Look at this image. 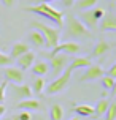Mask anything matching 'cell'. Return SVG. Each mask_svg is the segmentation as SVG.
I'll list each match as a JSON object with an SVG mask.
<instances>
[{"label":"cell","mask_w":116,"mask_h":120,"mask_svg":"<svg viewBox=\"0 0 116 120\" xmlns=\"http://www.w3.org/2000/svg\"><path fill=\"white\" fill-rule=\"evenodd\" d=\"M73 111L81 117H94V106L91 104H76Z\"/></svg>","instance_id":"obj_18"},{"label":"cell","mask_w":116,"mask_h":120,"mask_svg":"<svg viewBox=\"0 0 116 120\" xmlns=\"http://www.w3.org/2000/svg\"><path fill=\"white\" fill-rule=\"evenodd\" d=\"M2 120H19V119H18V115H10V117H5Z\"/></svg>","instance_id":"obj_32"},{"label":"cell","mask_w":116,"mask_h":120,"mask_svg":"<svg viewBox=\"0 0 116 120\" xmlns=\"http://www.w3.org/2000/svg\"><path fill=\"white\" fill-rule=\"evenodd\" d=\"M100 84H102V87H104L105 90H113L115 89V84H116V81L115 78H110V76H102L100 78Z\"/></svg>","instance_id":"obj_23"},{"label":"cell","mask_w":116,"mask_h":120,"mask_svg":"<svg viewBox=\"0 0 116 120\" xmlns=\"http://www.w3.org/2000/svg\"><path fill=\"white\" fill-rule=\"evenodd\" d=\"M29 40L33 46H37V48H45V40H43L41 33L38 32V30H30V33H29Z\"/></svg>","instance_id":"obj_20"},{"label":"cell","mask_w":116,"mask_h":120,"mask_svg":"<svg viewBox=\"0 0 116 120\" xmlns=\"http://www.w3.org/2000/svg\"><path fill=\"white\" fill-rule=\"evenodd\" d=\"M61 2H62V5H64V6H73L76 0H61Z\"/></svg>","instance_id":"obj_31"},{"label":"cell","mask_w":116,"mask_h":120,"mask_svg":"<svg viewBox=\"0 0 116 120\" xmlns=\"http://www.w3.org/2000/svg\"><path fill=\"white\" fill-rule=\"evenodd\" d=\"M46 89V81L43 78H35L33 79V82H32V87H30V90H32V93H35V95H40L43 90Z\"/></svg>","instance_id":"obj_21"},{"label":"cell","mask_w":116,"mask_h":120,"mask_svg":"<svg viewBox=\"0 0 116 120\" xmlns=\"http://www.w3.org/2000/svg\"><path fill=\"white\" fill-rule=\"evenodd\" d=\"M92 65V60L91 57H87V55H79V57H75L72 60V63L67 66L68 70H76V68H89Z\"/></svg>","instance_id":"obj_12"},{"label":"cell","mask_w":116,"mask_h":120,"mask_svg":"<svg viewBox=\"0 0 116 120\" xmlns=\"http://www.w3.org/2000/svg\"><path fill=\"white\" fill-rule=\"evenodd\" d=\"M102 76H105V71L102 70V66L91 65L89 68H86L84 74L81 76V81L83 82H86V81H95V79H100Z\"/></svg>","instance_id":"obj_9"},{"label":"cell","mask_w":116,"mask_h":120,"mask_svg":"<svg viewBox=\"0 0 116 120\" xmlns=\"http://www.w3.org/2000/svg\"><path fill=\"white\" fill-rule=\"evenodd\" d=\"M16 115H18L19 120H32L30 112H27V111H19V114H16Z\"/></svg>","instance_id":"obj_28"},{"label":"cell","mask_w":116,"mask_h":120,"mask_svg":"<svg viewBox=\"0 0 116 120\" xmlns=\"http://www.w3.org/2000/svg\"><path fill=\"white\" fill-rule=\"evenodd\" d=\"M107 76H110V78H116V65H111V68L108 70V74Z\"/></svg>","instance_id":"obj_30"},{"label":"cell","mask_w":116,"mask_h":120,"mask_svg":"<svg viewBox=\"0 0 116 120\" xmlns=\"http://www.w3.org/2000/svg\"><path fill=\"white\" fill-rule=\"evenodd\" d=\"M105 120H116V103L110 101V106L105 112Z\"/></svg>","instance_id":"obj_25"},{"label":"cell","mask_w":116,"mask_h":120,"mask_svg":"<svg viewBox=\"0 0 116 120\" xmlns=\"http://www.w3.org/2000/svg\"><path fill=\"white\" fill-rule=\"evenodd\" d=\"M5 111H6V108L3 106V104H0V117H2V115L5 114Z\"/></svg>","instance_id":"obj_34"},{"label":"cell","mask_w":116,"mask_h":120,"mask_svg":"<svg viewBox=\"0 0 116 120\" xmlns=\"http://www.w3.org/2000/svg\"><path fill=\"white\" fill-rule=\"evenodd\" d=\"M32 27L41 33L43 40H45V48L53 49L59 44V40H61V30L59 29L49 27V25L43 24V22H37V21L32 22Z\"/></svg>","instance_id":"obj_2"},{"label":"cell","mask_w":116,"mask_h":120,"mask_svg":"<svg viewBox=\"0 0 116 120\" xmlns=\"http://www.w3.org/2000/svg\"><path fill=\"white\" fill-rule=\"evenodd\" d=\"M54 0H35V3H51Z\"/></svg>","instance_id":"obj_33"},{"label":"cell","mask_w":116,"mask_h":120,"mask_svg":"<svg viewBox=\"0 0 116 120\" xmlns=\"http://www.w3.org/2000/svg\"><path fill=\"white\" fill-rule=\"evenodd\" d=\"M18 109L19 111H41L43 109V104L38 100H33V98H29V100H22V101L18 103Z\"/></svg>","instance_id":"obj_11"},{"label":"cell","mask_w":116,"mask_h":120,"mask_svg":"<svg viewBox=\"0 0 116 120\" xmlns=\"http://www.w3.org/2000/svg\"><path fill=\"white\" fill-rule=\"evenodd\" d=\"M25 11L33 13V14H37V16H41V18L51 19V21L57 25L59 30L64 27V13L59 11V10H56V8H53L49 3H37V5H33V6H27Z\"/></svg>","instance_id":"obj_1"},{"label":"cell","mask_w":116,"mask_h":120,"mask_svg":"<svg viewBox=\"0 0 116 120\" xmlns=\"http://www.w3.org/2000/svg\"><path fill=\"white\" fill-rule=\"evenodd\" d=\"M35 57H37V55L33 54L32 51L25 52L24 55H21L19 59H16V60H18V68H21L22 71L27 70V68H30V66L33 65V62H35Z\"/></svg>","instance_id":"obj_14"},{"label":"cell","mask_w":116,"mask_h":120,"mask_svg":"<svg viewBox=\"0 0 116 120\" xmlns=\"http://www.w3.org/2000/svg\"><path fill=\"white\" fill-rule=\"evenodd\" d=\"M105 16V11L102 8H97V6H94L91 10H84V11H81L79 14V21H81V24L84 25L86 29H95L99 24V21Z\"/></svg>","instance_id":"obj_4"},{"label":"cell","mask_w":116,"mask_h":120,"mask_svg":"<svg viewBox=\"0 0 116 120\" xmlns=\"http://www.w3.org/2000/svg\"><path fill=\"white\" fill-rule=\"evenodd\" d=\"M11 90H13V93H14V96H18L21 101H22V100H29V98H32V95H33L30 87L27 84H13Z\"/></svg>","instance_id":"obj_10"},{"label":"cell","mask_w":116,"mask_h":120,"mask_svg":"<svg viewBox=\"0 0 116 120\" xmlns=\"http://www.w3.org/2000/svg\"><path fill=\"white\" fill-rule=\"evenodd\" d=\"M79 46L78 43L75 41H64V43H59L56 48H53V51L49 54H65V55H76L79 52Z\"/></svg>","instance_id":"obj_7"},{"label":"cell","mask_w":116,"mask_h":120,"mask_svg":"<svg viewBox=\"0 0 116 120\" xmlns=\"http://www.w3.org/2000/svg\"><path fill=\"white\" fill-rule=\"evenodd\" d=\"M111 48V44L108 41H105V40H100V41L94 46V51H92V57H102L105 52H108ZM91 57V59H92Z\"/></svg>","instance_id":"obj_16"},{"label":"cell","mask_w":116,"mask_h":120,"mask_svg":"<svg viewBox=\"0 0 116 120\" xmlns=\"http://www.w3.org/2000/svg\"><path fill=\"white\" fill-rule=\"evenodd\" d=\"M70 120H79V117H73V119H70Z\"/></svg>","instance_id":"obj_35"},{"label":"cell","mask_w":116,"mask_h":120,"mask_svg":"<svg viewBox=\"0 0 116 120\" xmlns=\"http://www.w3.org/2000/svg\"><path fill=\"white\" fill-rule=\"evenodd\" d=\"M49 117L51 120H62L64 119V109L61 104H53L49 109Z\"/></svg>","instance_id":"obj_22"},{"label":"cell","mask_w":116,"mask_h":120,"mask_svg":"<svg viewBox=\"0 0 116 120\" xmlns=\"http://www.w3.org/2000/svg\"><path fill=\"white\" fill-rule=\"evenodd\" d=\"M14 63V60L10 57L8 54H3V52H0V66H11Z\"/></svg>","instance_id":"obj_26"},{"label":"cell","mask_w":116,"mask_h":120,"mask_svg":"<svg viewBox=\"0 0 116 120\" xmlns=\"http://www.w3.org/2000/svg\"><path fill=\"white\" fill-rule=\"evenodd\" d=\"M0 2H2L3 6H6V8H10V6H13L16 3V0H0Z\"/></svg>","instance_id":"obj_29"},{"label":"cell","mask_w":116,"mask_h":120,"mask_svg":"<svg viewBox=\"0 0 116 120\" xmlns=\"http://www.w3.org/2000/svg\"><path fill=\"white\" fill-rule=\"evenodd\" d=\"M70 78H72V70L67 68L62 74H59V76H57V78L45 89L46 93H48V95H56V93L64 92V90L68 87V84H70Z\"/></svg>","instance_id":"obj_6"},{"label":"cell","mask_w":116,"mask_h":120,"mask_svg":"<svg viewBox=\"0 0 116 120\" xmlns=\"http://www.w3.org/2000/svg\"><path fill=\"white\" fill-rule=\"evenodd\" d=\"M43 55L48 59L49 71H53V74H54L56 78L67 70V66H68V55H65V54H49V52H45Z\"/></svg>","instance_id":"obj_3"},{"label":"cell","mask_w":116,"mask_h":120,"mask_svg":"<svg viewBox=\"0 0 116 120\" xmlns=\"http://www.w3.org/2000/svg\"><path fill=\"white\" fill-rule=\"evenodd\" d=\"M25 52H29V44L24 41H18V43H14L11 46V51H10V57H11L13 60L14 59H19L21 55H24Z\"/></svg>","instance_id":"obj_13"},{"label":"cell","mask_w":116,"mask_h":120,"mask_svg":"<svg viewBox=\"0 0 116 120\" xmlns=\"http://www.w3.org/2000/svg\"><path fill=\"white\" fill-rule=\"evenodd\" d=\"M30 68H32V73H33L35 76H38V78H43L45 74L49 73V65H48L46 60H38V62L35 60Z\"/></svg>","instance_id":"obj_15"},{"label":"cell","mask_w":116,"mask_h":120,"mask_svg":"<svg viewBox=\"0 0 116 120\" xmlns=\"http://www.w3.org/2000/svg\"><path fill=\"white\" fill-rule=\"evenodd\" d=\"M6 87H8V82H6V81H3V82L0 84V104H3V101H5Z\"/></svg>","instance_id":"obj_27"},{"label":"cell","mask_w":116,"mask_h":120,"mask_svg":"<svg viewBox=\"0 0 116 120\" xmlns=\"http://www.w3.org/2000/svg\"><path fill=\"white\" fill-rule=\"evenodd\" d=\"M67 33L75 38H89L91 36L89 29H86L81 24V21L73 14H67Z\"/></svg>","instance_id":"obj_5"},{"label":"cell","mask_w":116,"mask_h":120,"mask_svg":"<svg viewBox=\"0 0 116 120\" xmlns=\"http://www.w3.org/2000/svg\"><path fill=\"white\" fill-rule=\"evenodd\" d=\"M100 29L102 30H108V32H115L116 30V19L113 14H105L102 18L100 22Z\"/></svg>","instance_id":"obj_17"},{"label":"cell","mask_w":116,"mask_h":120,"mask_svg":"<svg viewBox=\"0 0 116 120\" xmlns=\"http://www.w3.org/2000/svg\"><path fill=\"white\" fill-rule=\"evenodd\" d=\"M99 0H78V2H75L76 3V6H78L79 10H91V8H94V6L97 5Z\"/></svg>","instance_id":"obj_24"},{"label":"cell","mask_w":116,"mask_h":120,"mask_svg":"<svg viewBox=\"0 0 116 120\" xmlns=\"http://www.w3.org/2000/svg\"><path fill=\"white\" fill-rule=\"evenodd\" d=\"M3 76H5L6 82H13V84H22L24 82V71L18 68V66H5L3 70Z\"/></svg>","instance_id":"obj_8"},{"label":"cell","mask_w":116,"mask_h":120,"mask_svg":"<svg viewBox=\"0 0 116 120\" xmlns=\"http://www.w3.org/2000/svg\"><path fill=\"white\" fill-rule=\"evenodd\" d=\"M108 106H110V101H108L107 98L99 100L97 104L94 106V117H102V115H105V112H107Z\"/></svg>","instance_id":"obj_19"}]
</instances>
